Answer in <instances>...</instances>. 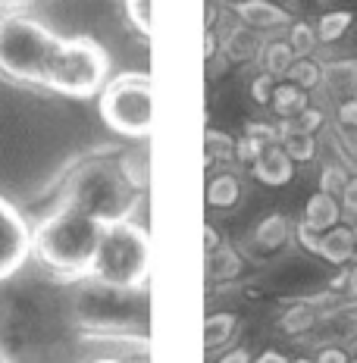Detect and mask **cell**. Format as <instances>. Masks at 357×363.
<instances>
[{
    "label": "cell",
    "mask_w": 357,
    "mask_h": 363,
    "mask_svg": "<svg viewBox=\"0 0 357 363\" xmlns=\"http://www.w3.org/2000/svg\"><path fill=\"white\" fill-rule=\"evenodd\" d=\"M141 179L132 172L123 154H91L63 176L57 201L75 203L107 225L132 219L141 201Z\"/></svg>",
    "instance_id": "1"
},
{
    "label": "cell",
    "mask_w": 357,
    "mask_h": 363,
    "mask_svg": "<svg viewBox=\"0 0 357 363\" xmlns=\"http://www.w3.org/2000/svg\"><path fill=\"white\" fill-rule=\"evenodd\" d=\"M104 223L75 203L57 201L32 225V260L60 279H88Z\"/></svg>",
    "instance_id": "2"
},
{
    "label": "cell",
    "mask_w": 357,
    "mask_h": 363,
    "mask_svg": "<svg viewBox=\"0 0 357 363\" xmlns=\"http://www.w3.org/2000/svg\"><path fill=\"white\" fill-rule=\"evenodd\" d=\"M150 267H154L150 232L135 219H119L104 225L88 279L119 291H148Z\"/></svg>",
    "instance_id": "3"
},
{
    "label": "cell",
    "mask_w": 357,
    "mask_h": 363,
    "mask_svg": "<svg viewBox=\"0 0 357 363\" xmlns=\"http://www.w3.org/2000/svg\"><path fill=\"white\" fill-rule=\"evenodd\" d=\"M57 44L60 35L41 19L19 10L0 13V72L6 79L44 88V75Z\"/></svg>",
    "instance_id": "4"
},
{
    "label": "cell",
    "mask_w": 357,
    "mask_h": 363,
    "mask_svg": "<svg viewBox=\"0 0 357 363\" xmlns=\"http://www.w3.org/2000/svg\"><path fill=\"white\" fill-rule=\"evenodd\" d=\"M113 79L110 50L91 35H60V44L48 63L44 91L63 97H97Z\"/></svg>",
    "instance_id": "5"
},
{
    "label": "cell",
    "mask_w": 357,
    "mask_h": 363,
    "mask_svg": "<svg viewBox=\"0 0 357 363\" xmlns=\"http://www.w3.org/2000/svg\"><path fill=\"white\" fill-rule=\"evenodd\" d=\"M97 113L110 132L144 141L154 132V79L148 72H119L97 94Z\"/></svg>",
    "instance_id": "6"
},
{
    "label": "cell",
    "mask_w": 357,
    "mask_h": 363,
    "mask_svg": "<svg viewBox=\"0 0 357 363\" xmlns=\"http://www.w3.org/2000/svg\"><path fill=\"white\" fill-rule=\"evenodd\" d=\"M32 260V223L10 198L0 194V282L13 279Z\"/></svg>",
    "instance_id": "7"
},
{
    "label": "cell",
    "mask_w": 357,
    "mask_h": 363,
    "mask_svg": "<svg viewBox=\"0 0 357 363\" xmlns=\"http://www.w3.org/2000/svg\"><path fill=\"white\" fill-rule=\"evenodd\" d=\"M232 19L241 26L254 28L260 35H273V32H285L292 26V13L285 10L276 0H235L229 6Z\"/></svg>",
    "instance_id": "8"
},
{
    "label": "cell",
    "mask_w": 357,
    "mask_h": 363,
    "mask_svg": "<svg viewBox=\"0 0 357 363\" xmlns=\"http://www.w3.org/2000/svg\"><path fill=\"white\" fill-rule=\"evenodd\" d=\"M323 345H348L357 338V301L354 298H336L329 307H323L320 326Z\"/></svg>",
    "instance_id": "9"
},
{
    "label": "cell",
    "mask_w": 357,
    "mask_h": 363,
    "mask_svg": "<svg viewBox=\"0 0 357 363\" xmlns=\"http://www.w3.org/2000/svg\"><path fill=\"white\" fill-rule=\"evenodd\" d=\"M295 172H298V163L285 154L282 145L267 147L251 166V176L260 182L263 188H288L295 182Z\"/></svg>",
    "instance_id": "10"
},
{
    "label": "cell",
    "mask_w": 357,
    "mask_h": 363,
    "mask_svg": "<svg viewBox=\"0 0 357 363\" xmlns=\"http://www.w3.org/2000/svg\"><path fill=\"white\" fill-rule=\"evenodd\" d=\"M245 198V185H241V176L232 169H216V172H207V188H204V203L210 210H235Z\"/></svg>",
    "instance_id": "11"
},
{
    "label": "cell",
    "mask_w": 357,
    "mask_h": 363,
    "mask_svg": "<svg viewBox=\"0 0 357 363\" xmlns=\"http://www.w3.org/2000/svg\"><path fill=\"white\" fill-rule=\"evenodd\" d=\"M354 251H357V229L351 223H339L320 235V245H317L314 257H320L323 263H332V267L345 269L348 263L354 260Z\"/></svg>",
    "instance_id": "12"
},
{
    "label": "cell",
    "mask_w": 357,
    "mask_h": 363,
    "mask_svg": "<svg viewBox=\"0 0 357 363\" xmlns=\"http://www.w3.org/2000/svg\"><path fill=\"white\" fill-rule=\"evenodd\" d=\"M267 38L270 35H260V32H254V28L235 22L229 32H223V57L229 60V63H257Z\"/></svg>",
    "instance_id": "13"
},
{
    "label": "cell",
    "mask_w": 357,
    "mask_h": 363,
    "mask_svg": "<svg viewBox=\"0 0 357 363\" xmlns=\"http://www.w3.org/2000/svg\"><path fill=\"white\" fill-rule=\"evenodd\" d=\"M279 138H282V135H279V123H248L245 132L238 135V157H235V166L251 169L263 150L279 145Z\"/></svg>",
    "instance_id": "14"
},
{
    "label": "cell",
    "mask_w": 357,
    "mask_h": 363,
    "mask_svg": "<svg viewBox=\"0 0 357 363\" xmlns=\"http://www.w3.org/2000/svg\"><path fill=\"white\" fill-rule=\"evenodd\" d=\"M301 223L310 225L314 232H329L332 225L345 223V210H341V201L336 194H326L317 188L307 201H304V213H301Z\"/></svg>",
    "instance_id": "15"
},
{
    "label": "cell",
    "mask_w": 357,
    "mask_h": 363,
    "mask_svg": "<svg viewBox=\"0 0 357 363\" xmlns=\"http://www.w3.org/2000/svg\"><path fill=\"white\" fill-rule=\"evenodd\" d=\"M320 91L332 104L345 101V97H354L357 94V60L345 57V60H329V63H323Z\"/></svg>",
    "instance_id": "16"
},
{
    "label": "cell",
    "mask_w": 357,
    "mask_h": 363,
    "mask_svg": "<svg viewBox=\"0 0 357 363\" xmlns=\"http://www.w3.org/2000/svg\"><path fill=\"white\" fill-rule=\"evenodd\" d=\"M292 235H295V223L285 213H267L263 219H257L251 245L260 254H276L292 241Z\"/></svg>",
    "instance_id": "17"
},
{
    "label": "cell",
    "mask_w": 357,
    "mask_h": 363,
    "mask_svg": "<svg viewBox=\"0 0 357 363\" xmlns=\"http://www.w3.org/2000/svg\"><path fill=\"white\" fill-rule=\"evenodd\" d=\"M323 307H326V298L295 301V304L285 307L282 316H279V329H282L285 335H304V332H317V326H320V316H323Z\"/></svg>",
    "instance_id": "18"
},
{
    "label": "cell",
    "mask_w": 357,
    "mask_h": 363,
    "mask_svg": "<svg viewBox=\"0 0 357 363\" xmlns=\"http://www.w3.org/2000/svg\"><path fill=\"white\" fill-rule=\"evenodd\" d=\"M238 313L235 310H219V313H210L201 326V345L207 354H216V351H226L232 345V338L238 335Z\"/></svg>",
    "instance_id": "19"
},
{
    "label": "cell",
    "mask_w": 357,
    "mask_h": 363,
    "mask_svg": "<svg viewBox=\"0 0 357 363\" xmlns=\"http://www.w3.org/2000/svg\"><path fill=\"white\" fill-rule=\"evenodd\" d=\"M235 157H238V138L219 128H204V169H229L235 166Z\"/></svg>",
    "instance_id": "20"
},
{
    "label": "cell",
    "mask_w": 357,
    "mask_h": 363,
    "mask_svg": "<svg viewBox=\"0 0 357 363\" xmlns=\"http://www.w3.org/2000/svg\"><path fill=\"white\" fill-rule=\"evenodd\" d=\"M204 272H207V279L214 285H226V282H235V279L245 272V257L235 245L226 241L219 251L207 254L204 257Z\"/></svg>",
    "instance_id": "21"
},
{
    "label": "cell",
    "mask_w": 357,
    "mask_h": 363,
    "mask_svg": "<svg viewBox=\"0 0 357 363\" xmlns=\"http://www.w3.org/2000/svg\"><path fill=\"white\" fill-rule=\"evenodd\" d=\"M279 145L285 147V154L292 157L298 166H307V163H317V157H320V138L310 132H298V128H292L288 123H279Z\"/></svg>",
    "instance_id": "22"
},
{
    "label": "cell",
    "mask_w": 357,
    "mask_h": 363,
    "mask_svg": "<svg viewBox=\"0 0 357 363\" xmlns=\"http://www.w3.org/2000/svg\"><path fill=\"white\" fill-rule=\"evenodd\" d=\"M310 107V94L298 85H292V82H276V88H273V97H270V113L279 119H295L301 110Z\"/></svg>",
    "instance_id": "23"
},
{
    "label": "cell",
    "mask_w": 357,
    "mask_h": 363,
    "mask_svg": "<svg viewBox=\"0 0 357 363\" xmlns=\"http://www.w3.org/2000/svg\"><path fill=\"white\" fill-rule=\"evenodd\" d=\"M295 50H292V44L285 41V38H267V44H263V50H260V60H257V69H263V72H270L273 79H279L282 82L285 79V72L292 69V63H295Z\"/></svg>",
    "instance_id": "24"
},
{
    "label": "cell",
    "mask_w": 357,
    "mask_h": 363,
    "mask_svg": "<svg viewBox=\"0 0 357 363\" xmlns=\"http://www.w3.org/2000/svg\"><path fill=\"white\" fill-rule=\"evenodd\" d=\"M354 10H326L320 19L314 22L317 28V38H320V48H332V44L345 41L348 32L354 28Z\"/></svg>",
    "instance_id": "25"
},
{
    "label": "cell",
    "mask_w": 357,
    "mask_h": 363,
    "mask_svg": "<svg viewBox=\"0 0 357 363\" xmlns=\"http://www.w3.org/2000/svg\"><path fill=\"white\" fill-rule=\"evenodd\" d=\"M285 82H292V85L307 91V94H314L323 85V63L317 57H298L292 63V69L285 72Z\"/></svg>",
    "instance_id": "26"
},
{
    "label": "cell",
    "mask_w": 357,
    "mask_h": 363,
    "mask_svg": "<svg viewBox=\"0 0 357 363\" xmlns=\"http://www.w3.org/2000/svg\"><path fill=\"white\" fill-rule=\"evenodd\" d=\"M285 41L292 44L295 57H314L317 48H320L314 22H307V19H292V26L285 28Z\"/></svg>",
    "instance_id": "27"
},
{
    "label": "cell",
    "mask_w": 357,
    "mask_h": 363,
    "mask_svg": "<svg viewBox=\"0 0 357 363\" xmlns=\"http://www.w3.org/2000/svg\"><path fill=\"white\" fill-rule=\"evenodd\" d=\"M123 10L128 26L138 35L150 38L154 35V0H123Z\"/></svg>",
    "instance_id": "28"
},
{
    "label": "cell",
    "mask_w": 357,
    "mask_h": 363,
    "mask_svg": "<svg viewBox=\"0 0 357 363\" xmlns=\"http://www.w3.org/2000/svg\"><path fill=\"white\" fill-rule=\"evenodd\" d=\"M332 123H336L341 135H351L357 141V94L332 104Z\"/></svg>",
    "instance_id": "29"
},
{
    "label": "cell",
    "mask_w": 357,
    "mask_h": 363,
    "mask_svg": "<svg viewBox=\"0 0 357 363\" xmlns=\"http://www.w3.org/2000/svg\"><path fill=\"white\" fill-rule=\"evenodd\" d=\"M279 123H288L292 128H298V132H310V135H320L326 123H329V113H326L323 107H314L310 104L307 110H301L295 119H279Z\"/></svg>",
    "instance_id": "30"
},
{
    "label": "cell",
    "mask_w": 357,
    "mask_h": 363,
    "mask_svg": "<svg viewBox=\"0 0 357 363\" xmlns=\"http://www.w3.org/2000/svg\"><path fill=\"white\" fill-rule=\"evenodd\" d=\"M348 179H351V172L345 169L339 160H329V163H323V169H320V191L326 194H341V188L348 185Z\"/></svg>",
    "instance_id": "31"
},
{
    "label": "cell",
    "mask_w": 357,
    "mask_h": 363,
    "mask_svg": "<svg viewBox=\"0 0 357 363\" xmlns=\"http://www.w3.org/2000/svg\"><path fill=\"white\" fill-rule=\"evenodd\" d=\"M276 82H279V79H273L270 72L257 69V72L248 79V94H251V101H254L257 107H270V97H273V88H276Z\"/></svg>",
    "instance_id": "32"
},
{
    "label": "cell",
    "mask_w": 357,
    "mask_h": 363,
    "mask_svg": "<svg viewBox=\"0 0 357 363\" xmlns=\"http://www.w3.org/2000/svg\"><path fill=\"white\" fill-rule=\"evenodd\" d=\"M223 57V32H216V26L204 28V63H216Z\"/></svg>",
    "instance_id": "33"
},
{
    "label": "cell",
    "mask_w": 357,
    "mask_h": 363,
    "mask_svg": "<svg viewBox=\"0 0 357 363\" xmlns=\"http://www.w3.org/2000/svg\"><path fill=\"white\" fill-rule=\"evenodd\" d=\"M201 245H204V257L219 251V247L226 245V238H223V232H219V225L210 223V219H204V225H201Z\"/></svg>",
    "instance_id": "34"
},
{
    "label": "cell",
    "mask_w": 357,
    "mask_h": 363,
    "mask_svg": "<svg viewBox=\"0 0 357 363\" xmlns=\"http://www.w3.org/2000/svg\"><path fill=\"white\" fill-rule=\"evenodd\" d=\"M292 241L301 247V251H307V254H317V245H320V232H314L310 225H304L301 219L295 223V235Z\"/></svg>",
    "instance_id": "35"
},
{
    "label": "cell",
    "mask_w": 357,
    "mask_h": 363,
    "mask_svg": "<svg viewBox=\"0 0 357 363\" xmlns=\"http://www.w3.org/2000/svg\"><path fill=\"white\" fill-rule=\"evenodd\" d=\"M314 363H351L345 345H320L314 354Z\"/></svg>",
    "instance_id": "36"
},
{
    "label": "cell",
    "mask_w": 357,
    "mask_h": 363,
    "mask_svg": "<svg viewBox=\"0 0 357 363\" xmlns=\"http://www.w3.org/2000/svg\"><path fill=\"white\" fill-rule=\"evenodd\" d=\"M339 201H341V210H345V219L348 223H354L357 219V176L348 179V185L341 188Z\"/></svg>",
    "instance_id": "37"
},
{
    "label": "cell",
    "mask_w": 357,
    "mask_h": 363,
    "mask_svg": "<svg viewBox=\"0 0 357 363\" xmlns=\"http://www.w3.org/2000/svg\"><path fill=\"white\" fill-rule=\"evenodd\" d=\"M345 298L357 301V263H348L345 267Z\"/></svg>",
    "instance_id": "38"
},
{
    "label": "cell",
    "mask_w": 357,
    "mask_h": 363,
    "mask_svg": "<svg viewBox=\"0 0 357 363\" xmlns=\"http://www.w3.org/2000/svg\"><path fill=\"white\" fill-rule=\"evenodd\" d=\"M216 363H254V360H251V354L245 351V347H232V351H226Z\"/></svg>",
    "instance_id": "39"
},
{
    "label": "cell",
    "mask_w": 357,
    "mask_h": 363,
    "mask_svg": "<svg viewBox=\"0 0 357 363\" xmlns=\"http://www.w3.org/2000/svg\"><path fill=\"white\" fill-rule=\"evenodd\" d=\"M254 363H288V357H285L282 351H276V347H267V351L257 354Z\"/></svg>",
    "instance_id": "40"
},
{
    "label": "cell",
    "mask_w": 357,
    "mask_h": 363,
    "mask_svg": "<svg viewBox=\"0 0 357 363\" xmlns=\"http://www.w3.org/2000/svg\"><path fill=\"white\" fill-rule=\"evenodd\" d=\"M88 363H144V360H135V357H123V354H104V357H94Z\"/></svg>",
    "instance_id": "41"
},
{
    "label": "cell",
    "mask_w": 357,
    "mask_h": 363,
    "mask_svg": "<svg viewBox=\"0 0 357 363\" xmlns=\"http://www.w3.org/2000/svg\"><path fill=\"white\" fill-rule=\"evenodd\" d=\"M19 4H26V0H0V10L4 6H19Z\"/></svg>",
    "instance_id": "42"
},
{
    "label": "cell",
    "mask_w": 357,
    "mask_h": 363,
    "mask_svg": "<svg viewBox=\"0 0 357 363\" xmlns=\"http://www.w3.org/2000/svg\"><path fill=\"white\" fill-rule=\"evenodd\" d=\"M288 363H314V357H295V360H288Z\"/></svg>",
    "instance_id": "43"
},
{
    "label": "cell",
    "mask_w": 357,
    "mask_h": 363,
    "mask_svg": "<svg viewBox=\"0 0 357 363\" xmlns=\"http://www.w3.org/2000/svg\"><path fill=\"white\" fill-rule=\"evenodd\" d=\"M0 363H10V357H6V354H4V351H0Z\"/></svg>",
    "instance_id": "44"
},
{
    "label": "cell",
    "mask_w": 357,
    "mask_h": 363,
    "mask_svg": "<svg viewBox=\"0 0 357 363\" xmlns=\"http://www.w3.org/2000/svg\"><path fill=\"white\" fill-rule=\"evenodd\" d=\"M351 263H357V251H354V260H351Z\"/></svg>",
    "instance_id": "45"
},
{
    "label": "cell",
    "mask_w": 357,
    "mask_h": 363,
    "mask_svg": "<svg viewBox=\"0 0 357 363\" xmlns=\"http://www.w3.org/2000/svg\"><path fill=\"white\" fill-rule=\"evenodd\" d=\"M351 225H354V229H357V219H354V223H351Z\"/></svg>",
    "instance_id": "46"
},
{
    "label": "cell",
    "mask_w": 357,
    "mask_h": 363,
    "mask_svg": "<svg viewBox=\"0 0 357 363\" xmlns=\"http://www.w3.org/2000/svg\"><path fill=\"white\" fill-rule=\"evenodd\" d=\"M351 363H357V357H351Z\"/></svg>",
    "instance_id": "47"
},
{
    "label": "cell",
    "mask_w": 357,
    "mask_h": 363,
    "mask_svg": "<svg viewBox=\"0 0 357 363\" xmlns=\"http://www.w3.org/2000/svg\"><path fill=\"white\" fill-rule=\"evenodd\" d=\"M0 13H4V10H0Z\"/></svg>",
    "instance_id": "48"
}]
</instances>
